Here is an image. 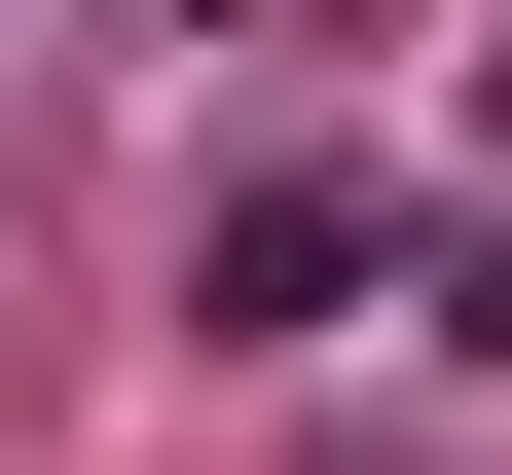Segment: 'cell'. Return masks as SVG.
<instances>
[{"label":"cell","mask_w":512,"mask_h":475,"mask_svg":"<svg viewBox=\"0 0 512 475\" xmlns=\"http://www.w3.org/2000/svg\"><path fill=\"white\" fill-rule=\"evenodd\" d=\"M476 366H512V220H476Z\"/></svg>","instance_id":"obj_2"},{"label":"cell","mask_w":512,"mask_h":475,"mask_svg":"<svg viewBox=\"0 0 512 475\" xmlns=\"http://www.w3.org/2000/svg\"><path fill=\"white\" fill-rule=\"evenodd\" d=\"M366 293H403V183H366V147H256L220 256H183V329H256V366H293V329H366Z\"/></svg>","instance_id":"obj_1"}]
</instances>
